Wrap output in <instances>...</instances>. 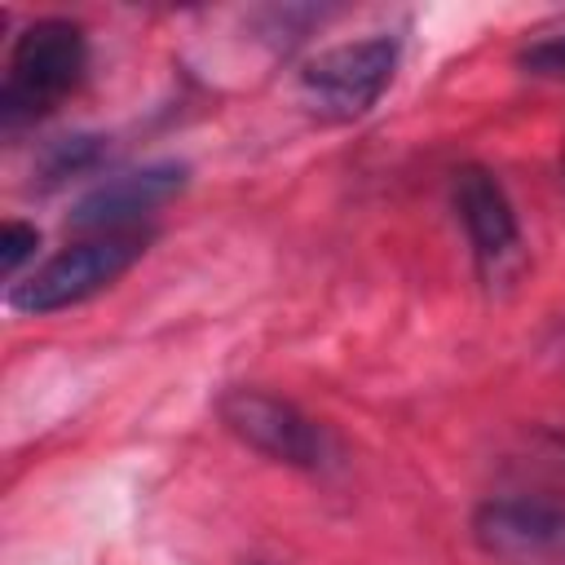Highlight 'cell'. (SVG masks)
I'll use <instances>...</instances> for the list:
<instances>
[{
	"label": "cell",
	"instance_id": "cell-1",
	"mask_svg": "<svg viewBox=\"0 0 565 565\" xmlns=\"http://www.w3.org/2000/svg\"><path fill=\"white\" fill-rule=\"evenodd\" d=\"M88 66V40L66 18H40L31 22L9 53V75L0 88V115L4 124L35 119L53 110Z\"/></svg>",
	"mask_w": 565,
	"mask_h": 565
},
{
	"label": "cell",
	"instance_id": "cell-2",
	"mask_svg": "<svg viewBox=\"0 0 565 565\" xmlns=\"http://www.w3.org/2000/svg\"><path fill=\"white\" fill-rule=\"evenodd\" d=\"M146 252L141 230H115V234H93L84 243L62 247L49 256L31 278L9 287V305L18 313H57L71 305H84L88 296L106 291L115 278H124Z\"/></svg>",
	"mask_w": 565,
	"mask_h": 565
},
{
	"label": "cell",
	"instance_id": "cell-3",
	"mask_svg": "<svg viewBox=\"0 0 565 565\" xmlns=\"http://www.w3.org/2000/svg\"><path fill=\"white\" fill-rule=\"evenodd\" d=\"M393 66H397L393 35H366V40L335 44L300 71V84H296L300 106L327 124L358 119L380 102V93L393 79Z\"/></svg>",
	"mask_w": 565,
	"mask_h": 565
},
{
	"label": "cell",
	"instance_id": "cell-4",
	"mask_svg": "<svg viewBox=\"0 0 565 565\" xmlns=\"http://www.w3.org/2000/svg\"><path fill=\"white\" fill-rule=\"evenodd\" d=\"M221 424L243 441L252 446L256 455L274 459V463H287V468H305V472H318L331 463V433L305 415L296 402L278 397V393H265V388H230L221 402Z\"/></svg>",
	"mask_w": 565,
	"mask_h": 565
},
{
	"label": "cell",
	"instance_id": "cell-5",
	"mask_svg": "<svg viewBox=\"0 0 565 565\" xmlns=\"http://www.w3.org/2000/svg\"><path fill=\"white\" fill-rule=\"evenodd\" d=\"M472 539L512 565H565V499H490L472 516Z\"/></svg>",
	"mask_w": 565,
	"mask_h": 565
},
{
	"label": "cell",
	"instance_id": "cell-6",
	"mask_svg": "<svg viewBox=\"0 0 565 565\" xmlns=\"http://www.w3.org/2000/svg\"><path fill=\"white\" fill-rule=\"evenodd\" d=\"M450 199H455V212H459L463 234L472 243V256H477L481 278L486 282L503 278L521 260V225H516V212H512L508 190L499 185V177L490 168L463 163V168H455Z\"/></svg>",
	"mask_w": 565,
	"mask_h": 565
},
{
	"label": "cell",
	"instance_id": "cell-7",
	"mask_svg": "<svg viewBox=\"0 0 565 565\" xmlns=\"http://www.w3.org/2000/svg\"><path fill=\"white\" fill-rule=\"evenodd\" d=\"M185 181H190V168L177 163V159H159V163L115 172V177L97 181L88 194H79V203L71 207V225L93 230V234L137 230V221L159 212L163 203H172L185 190Z\"/></svg>",
	"mask_w": 565,
	"mask_h": 565
},
{
	"label": "cell",
	"instance_id": "cell-8",
	"mask_svg": "<svg viewBox=\"0 0 565 565\" xmlns=\"http://www.w3.org/2000/svg\"><path fill=\"white\" fill-rule=\"evenodd\" d=\"M97 154H102V141H97V137H88V132L57 137V141L44 150V177H49V181L75 177V172H84V168H88Z\"/></svg>",
	"mask_w": 565,
	"mask_h": 565
},
{
	"label": "cell",
	"instance_id": "cell-9",
	"mask_svg": "<svg viewBox=\"0 0 565 565\" xmlns=\"http://www.w3.org/2000/svg\"><path fill=\"white\" fill-rule=\"evenodd\" d=\"M516 62H521L525 75L565 79V31H552V35H543V40H530Z\"/></svg>",
	"mask_w": 565,
	"mask_h": 565
},
{
	"label": "cell",
	"instance_id": "cell-10",
	"mask_svg": "<svg viewBox=\"0 0 565 565\" xmlns=\"http://www.w3.org/2000/svg\"><path fill=\"white\" fill-rule=\"evenodd\" d=\"M35 247H40V234H35L31 225H22V221H4V230H0V269L13 278L18 265L35 256Z\"/></svg>",
	"mask_w": 565,
	"mask_h": 565
},
{
	"label": "cell",
	"instance_id": "cell-11",
	"mask_svg": "<svg viewBox=\"0 0 565 565\" xmlns=\"http://www.w3.org/2000/svg\"><path fill=\"white\" fill-rule=\"evenodd\" d=\"M561 362H565V331H561Z\"/></svg>",
	"mask_w": 565,
	"mask_h": 565
}]
</instances>
